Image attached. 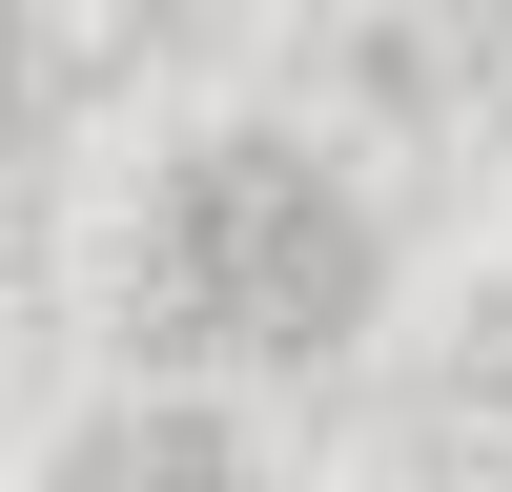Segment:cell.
I'll list each match as a JSON object with an SVG mask.
<instances>
[{
    "label": "cell",
    "instance_id": "3",
    "mask_svg": "<svg viewBox=\"0 0 512 492\" xmlns=\"http://www.w3.org/2000/svg\"><path fill=\"white\" fill-rule=\"evenodd\" d=\"M0 103H21V21H0Z\"/></svg>",
    "mask_w": 512,
    "mask_h": 492
},
{
    "label": "cell",
    "instance_id": "1",
    "mask_svg": "<svg viewBox=\"0 0 512 492\" xmlns=\"http://www.w3.org/2000/svg\"><path fill=\"white\" fill-rule=\"evenodd\" d=\"M369 287H390V246H369L349 164L287 144V123H226V144L164 164L144 205V349H349Z\"/></svg>",
    "mask_w": 512,
    "mask_h": 492
},
{
    "label": "cell",
    "instance_id": "2",
    "mask_svg": "<svg viewBox=\"0 0 512 492\" xmlns=\"http://www.w3.org/2000/svg\"><path fill=\"white\" fill-rule=\"evenodd\" d=\"M62 492H246V451L205 431L185 390H144V410H103V431L62 451Z\"/></svg>",
    "mask_w": 512,
    "mask_h": 492
}]
</instances>
